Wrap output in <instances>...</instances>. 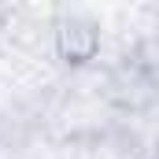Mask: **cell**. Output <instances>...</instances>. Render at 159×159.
Instances as JSON below:
<instances>
[{
  "label": "cell",
  "instance_id": "cell-1",
  "mask_svg": "<svg viewBox=\"0 0 159 159\" xmlns=\"http://www.w3.org/2000/svg\"><path fill=\"white\" fill-rule=\"evenodd\" d=\"M156 159H159V148H156Z\"/></svg>",
  "mask_w": 159,
  "mask_h": 159
}]
</instances>
